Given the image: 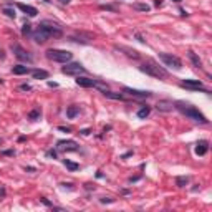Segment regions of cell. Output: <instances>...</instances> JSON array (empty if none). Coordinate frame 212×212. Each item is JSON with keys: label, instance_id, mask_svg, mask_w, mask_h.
Wrapping results in <instances>:
<instances>
[{"label": "cell", "instance_id": "obj_1", "mask_svg": "<svg viewBox=\"0 0 212 212\" xmlns=\"http://www.w3.org/2000/svg\"><path fill=\"white\" fill-rule=\"evenodd\" d=\"M63 36V30L62 27L55 23L52 20H43L40 22L38 25H36L35 31H31V38L36 41V43H47L48 40H52V38H60Z\"/></svg>", "mask_w": 212, "mask_h": 212}, {"label": "cell", "instance_id": "obj_2", "mask_svg": "<svg viewBox=\"0 0 212 212\" xmlns=\"http://www.w3.org/2000/svg\"><path fill=\"white\" fill-rule=\"evenodd\" d=\"M174 108L179 111L181 114H184L186 118L192 119V121H196V123H201V124H209V119L204 116V114L199 111V109L191 103H186V101H174Z\"/></svg>", "mask_w": 212, "mask_h": 212}, {"label": "cell", "instance_id": "obj_3", "mask_svg": "<svg viewBox=\"0 0 212 212\" xmlns=\"http://www.w3.org/2000/svg\"><path fill=\"white\" fill-rule=\"evenodd\" d=\"M139 71L146 73V75H149V76H153V78H157V80H166V78L169 76L167 70H166L164 66H159V65L156 62H153V60H149V62H146V63H141Z\"/></svg>", "mask_w": 212, "mask_h": 212}, {"label": "cell", "instance_id": "obj_4", "mask_svg": "<svg viewBox=\"0 0 212 212\" xmlns=\"http://www.w3.org/2000/svg\"><path fill=\"white\" fill-rule=\"evenodd\" d=\"M47 58L57 63H68L73 60V53L68 50H58V48H50L47 50Z\"/></svg>", "mask_w": 212, "mask_h": 212}, {"label": "cell", "instance_id": "obj_5", "mask_svg": "<svg viewBox=\"0 0 212 212\" xmlns=\"http://www.w3.org/2000/svg\"><path fill=\"white\" fill-rule=\"evenodd\" d=\"M179 86L181 88H186V90H191V91H202V93H206V94H211V90H207L201 80H182L179 83Z\"/></svg>", "mask_w": 212, "mask_h": 212}, {"label": "cell", "instance_id": "obj_6", "mask_svg": "<svg viewBox=\"0 0 212 212\" xmlns=\"http://www.w3.org/2000/svg\"><path fill=\"white\" fill-rule=\"evenodd\" d=\"M159 60L164 63L166 66L174 68V70H177V71H179V70H182L181 58L174 57V55H171V53H159Z\"/></svg>", "mask_w": 212, "mask_h": 212}, {"label": "cell", "instance_id": "obj_7", "mask_svg": "<svg viewBox=\"0 0 212 212\" xmlns=\"http://www.w3.org/2000/svg\"><path fill=\"white\" fill-rule=\"evenodd\" d=\"M62 73L63 75H75V76H78V75H85L86 71V68L83 66L81 63H76V62H68L65 63V66L62 68Z\"/></svg>", "mask_w": 212, "mask_h": 212}, {"label": "cell", "instance_id": "obj_8", "mask_svg": "<svg viewBox=\"0 0 212 212\" xmlns=\"http://www.w3.org/2000/svg\"><path fill=\"white\" fill-rule=\"evenodd\" d=\"M123 93L126 94V96L133 98V99H146L153 94L151 91H148V90H134V88H129V86H124Z\"/></svg>", "mask_w": 212, "mask_h": 212}, {"label": "cell", "instance_id": "obj_9", "mask_svg": "<svg viewBox=\"0 0 212 212\" xmlns=\"http://www.w3.org/2000/svg\"><path fill=\"white\" fill-rule=\"evenodd\" d=\"M10 50L13 52V55H15L18 60H22V62H28V63L33 62V57H31V55L27 52L23 47H20L18 43H12V45H10Z\"/></svg>", "mask_w": 212, "mask_h": 212}, {"label": "cell", "instance_id": "obj_10", "mask_svg": "<svg viewBox=\"0 0 212 212\" xmlns=\"http://www.w3.org/2000/svg\"><path fill=\"white\" fill-rule=\"evenodd\" d=\"M57 149L68 153V151H78L80 146H78L76 141H73V139H60V141H57Z\"/></svg>", "mask_w": 212, "mask_h": 212}, {"label": "cell", "instance_id": "obj_11", "mask_svg": "<svg viewBox=\"0 0 212 212\" xmlns=\"http://www.w3.org/2000/svg\"><path fill=\"white\" fill-rule=\"evenodd\" d=\"M76 85L78 86H81V88H96V83L98 80H93V78H86V76H76Z\"/></svg>", "mask_w": 212, "mask_h": 212}, {"label": "cell", "instance_id": "obj_12", "mask_svg": "<svg viewBox=\"0 0 212 212\" xmlns=\"http://www.w3.org/2000/svg\"><path fill=\"white\" fill-rule=\"evenodd\" d=\"M114 48H116L118 52H124V55H128V57L133 58V60H139V58H141V53L138 52V50H134V48L124 47V45H116Z\"/></svg>", "mask_w": 212, "mask_h": 212}, {"label": "cell", "instance_id": "obj_13", "mask_svg": "<svg viewBox=\"0 0 212 212\" xmlns=\"http://www.w3.org/2000/svg\"><path fill=\"white\" fill-rule=\"evenodd\" d=\"M156 109L159 113H169V111L174 109V103H172L171 99H159L157 104H156Z\"/></svg>", "mask_w": 212, "mask_h": 212}, {"label": "cell", "instance_id": "obj_14", "mask_svg": "<svg viewBox=\"0 0 212 212\" xmlns=\"http://www.w3.org/2000/svg\"><path fill=\"white\" fill-rule=\"evenodd\" d=\"M103 96H106L109 99H116V101H128L129 99V96H126L124 93H116V91H109V90L103 91Z\"/></svg>", "mask_w": 212, "mask_h": 212}, {"label": "cell", "instance_id": "obj_15", "mask_svg": "<svg viewBox=\"0 0 212 212\" xmlns=\"http://www.w3.org/2000/svg\"><path fill=\"white\" fill-rule=\"evenodd\" d=\"M207 151H209V141H207V139L197 141V144H196V154L197 156H206Z\"/></svg>", "mask_w": 212, "mask_h": 212}, {"label": "cell", "instance_id": "obj_16", "mask_svg": "<svg viewBox=\"0 0 212 212\" xmlns=\"http://www.w3.org/2000/svg\"><path fill=\"white\" fill-rule=\"evenodd\" d=\"M17 7L20 8L25 15H28V17H36L38 15V10H36L35 7H31V5H25V3H17Z\"/></svg>", "mask_w": 212, "mask_h": 212}, {"label": "cell", "instance_id": "obj_17", "mask_svg": "<svg viewBox=\"0 0 212 212\" xmlns=\"http://www.w3.org/2000/svg\"><path fill=\"white\" fill-rule=\"evenodd\" d=\"M31 76L35 78V80H47L50 76V73L47 70H40V68H31Z\"/></svg>", "mask_w": 212, "mask_h": 212}, {"label": "cell", "instance_id": "obj_18", "mask_svg": "<svg viewBox=\"0 0 212 212\" xmlns=\"http://www.w3.org/2000/svg\"><path fill=\"white\" fill-rule=\"evenodd\" d=\"M12 73L13 75H28V73H31V68L23 66V65H15L12 68Z\"/></svg>", "mask_w": 212, "mask_h": 212}, {"label": "cell", "instance_id": "obj_19", "mask_svg": "<svg viewBox=\"0 0 212 212\" xmlns=\"http://www.w3.org/2000/svg\"><path fill=\"white\" fill-rule=\"evenodd\" d=\"M78 114H80V106L71 104V106H68V108H66V118L68 119H75Z\"/></svg>", "mask_w": 212, "mask_h": 212}, {"label": "cell", "instance_id": "obj_20", "mask_svg": "<svg viewBox=\"0 0 212 212\" xmlns=\"http://www.w3.org/2000/svg\"><path fill=\"white\" fill-rule=\"evenodd\" d=\"M187 57L191 58L192 65H194V66H196V68H202V62H201V58L197 57L196 53L192 52V50H189V52H187Z\"/></svg>", "mask_w": 212, "mask_h": 212}, {"label": "cell", "instance_id": "obj_21", "mask_svg": "<svg viewBox=\"0 0 212 212\" xmlns=\"http://www.w3.org/2000/svg\"><path fill=\"white\" fill-rule=\"evenodd\" d=\"M149 113H151V108L148 106V104H143V108L138 111V118H139V119H146L148 116H149Z\"/></svg>", "mask_w": 212, "mask_h": 212}, {"label": "cell", "instance_id": "obj_22", "mask_svg": "<svg viewBox=\"0 0 212 212\" xmlns=\"http://www.w3.org/2000/svg\"><path fill=\"white\" fill-rule=\"evenodd\" d=\"M189 176H177L176 177V186L177 187H186L187 184H189Z\"/></svg>", "mask_w": 212, "mask_h": 212}, {"label": "cell", "instance_id": "obj_23", "mask_svg": "<svg viewBox=\"0 0 212 212\" xmlns=\"http://www.w3.org/2000/svg\"><path fill=\"white\" fill-rule=\"evenodd\" d=\"M41 116V109L40 108H35V109H31L30 113H28V119L30 121H38Z\"/></svg>", "mask_w": 212, "mask_h": 212}, {"label": "cell", "instance_id": "obj_24", "mask_svg": "<svg viewBox=\"0 0 212 212\" xmlns=\"http://www.w3.org/2000/svg\"><path fill=\"white\" fill-rule=\"evenodd\" d=\"M2 13H5L8 18H15V10H13V7L12 5H5V7H2Z\"/></svg>", "mask_w": 212, "mask_h": 212}, {"label": "cell", "instance_id": "obj_25", "mask_svg": "<svg viewBox=\"0 0 212 212\" xmlns=\"http://www.w3.org/2000/svg\"><path fill=\"white\" fill-rule=\"evenodd\" d=\"M63 164L66 166V169H70V171H78L80 169V164L78 162H73L70 159H63Z\"/></svg>", "mask_w": 212, "mask_h": 212}, {"label": "cell", "instance_id": "obj_26", "mask_svg": "<svg viewBox=\"0 0 212 212\" xmlns=\"http://www.w3.org/2000/svg\"><path fill=\"white\" fill-rule=\"evenodd\" d=\"M133 8L138 12H151V5H148V3H133Z\"/></svg>", "mask_w": 212, "mask_h": 212}, {"label": "cell", "instance_id": "obj_27", "mask_svg": "<svg viewBox=\"0 0 212 212\" xmlns=\"http://www.w3.org/2000/svg\"><path fill=\"white\" fill-rule=\"evenodd\" d=\"M31 23H28V22H27V23H23V27H22V35L23 36H28V35H31Z\"/></svg>", "mask_w": 212, "mask_h": 212}, {"label": "cell", "instance_id": "obj_28", "mask_svg": "<svg viewBox=\"0 0 212 212\" xmlns=\"http://www.w3.org/2000/svg\"><path fill=\"white\" fill-rule=\"evenodd\" d=\"M99 8H101V10H109V12H114V13L118 12V7H116V5H99Z\"/></svg>", "mask_w": 212, "mask_h": 212}, {"label": "cell", "instance_id": "obj_29", "mask_svg": "<svg viewBox=\"0 0 212 212\" xmlns=\"http://www.w3.org/2000/svg\"><path fill=\"white\" fill-rule=\"evenodd\" d=\"M47 157L58 159V149H48V151H47Z\"/></svg>", "mask_w": 212, "mask_h": 212}, {"label": "cell", "instance_id": "obj_30", "mask_svg": "<svg viewBox=\"0 0 212 212\" xmlns=\"http://www.w3.org/2000/svg\"><path fill=\"white\" fill-rule=\"evenodd\" d=\"M99 202H101V204H113L114 199H111V197H101V199H99Z\"/></svg>", "mask_w": 212, "mask_h": 212}, {"label": "cell", "instance_id": "obj_31", "mask_svg": "<svg viewBox=\"0 0 212 212\" xmlns=\"http://www.w3.org/2000/svg\"><path fill=\"white\" fill-rule=\"evenodd\" d=\"M40 202L43 204V206H47V207H53V204L50 201H48L47 197H40Z\"/></svg>", "mask_w": 212, "mask_h": 212}, {"label": "cell", "instance_id": "obj_32", "mask_svg": "<svg viewBox=\"0 0 212 212\" xmlns=\"http://www.w3.org/2000/svg\"><path fill=\"white\" fill-rule=\"evenodd\" d=\"M2 156H15V149H7V151H2Z\"/></svg>", "mask_w": 212, "mask_h": 212}, {"label": "cell", "instance_id": "obj_33", "mask_svg": "<svg viewBox=\"0 0 212 212\" xmlns=\"http://www.w3.org/2000/svg\"><path fill=\"white\" fill-rule=\"evenodd\" d=\"M58 129L62 133H71V128H68V126H58Z\"/></svg>", "mask_w": 212, "mask_h": 212}, {"label": "cell", "instance_id": "obj_34", "mask_svg": "<svg viewBox=\"0 0 212 212\" xmlns=\"http://www.w3.org/2000/svg\"><path fill=\"white\" fill-rule=\"evenodd\" d=\"M85 189H86V191H94V189H96V187H94V184H85Z\"/></svg>", "mask_w": 212, "mask_h": 212}, {"label": "cell", "instance_id": "obj_35", "mask_svg": "<svg viewBox=\"0 0 212 212\" xmlns=\"http://www.w3.org/2000/svg\"><path fill=\"white\" fill-rule=\"evenodd\" d=\"M20 90H23V91H31V86L30 85H20Z\"/></svg>", "mask_w": 212, "mask_h": 212}, {"label": "cell", "instance_id": "obj_36", "mask_svg": "<svg viewBox=\"0 0 212 212\" xmlns=\"http://www.w3.org/2000/svg\"><path fill=\"white\" fill-rule=\"evenodd\" d=\"M90 133H91V129H90V128H86V129H81V131H80V134H83V136H88Z\"/></svg>", "mask_w": 212, "mask_h": 212}, {"label": "cell", "instance_id": "obj_37", "mask_svg": "<svg viewBox=\"0 0 212 212\" xmlns=\"http://www.w3.org/2000/svg\"><path fill=\"white\" fill-rule=\"evenodd\" d=\"M134 36H136V38H138V40L141 41V43H146V40L143 38V35H141V33H134Z\"/></svg>", "mask_w": 212, "mask_h": 212}, {"label": "cell", "instance_id": "obj_38", "mask_svg": "<svg viewBox=\"0 0 212 212\" xmlns=\"http://www.w3.org/2000/svg\"><path fill=\"white\" fill-rule=\"evenodd\" d=\"M60 186H63V187H68L70 191H73V189H75V187H73V184H70V182H68V184H65V182H62Z\"/></svg>", "mask_w": 212, "mask_h": 212}, {"label": "cell", "instance_id": "obj_39", "mask_svg": "<svg viewBox=\"0 0 212 212\" xmlns=\"http://www.w3.org/2000/svg\"><path fill=\"white\" fill-rule=\"evenodd\" d=\"M129 156H133V151H128L126 154H123L121 156V159H126V157H129Z\"/></svg>", "mask_w": 212, "mask_h": 212}, {"label": "cell", "instance_id": "obj_40", "mask_svg": "<svg viewBox=\"0 0 212 212\" xmlns=\"http://www.w3.org/2000/svg\"><path fill=\"white\" fill-rule=\"evenodd\" d=\"M25 171H28V172H35V171H36V167H31V166H27V167H25Z\"/></svg>", "mask_w": 212, "mask_h": 212}, {"label": "cell", "instance_id": "obj_41", "mask_svg": "<svg viewBox=\"0 0 212 212\" xmlns=\"http://www.w3.org/2000/svg\"><path fill=\"white\" fill-rule=\"evenodd\" d=\"M48 86H50V88H57V86H58V83H53V81H48Z\"/></svg>", "mask_w": 212, "mask_h": 212}, {"label": "cell", "instance_id": "obj_42", "mask_svg": "<svg viewBox=\"0 0 212 212\" xmlns=\"http://www.w3.org/2000/svg\"><path fill=\"white\" fill-rule=\"evenodd\" d=\"M141 179V176H136V177H131L129 179V182H136V181H139Z\"/></svg>", "mask_w": 212, "mask_h": 212}, {"label": "cell", "instance_id": "obj_43", "mask_svg": "<svg viewBox=\"0 0 212 212\" xmlns=\"http://www.w3.org/2000/svg\"><path fill=\"white\" fill-rule=\"evenodd\" d=\"M179 13H181L182 17H187V12L184 10V8H179Z\"/></svg>", "mask_w": 212, "mask_h": 212}, {"label": "cell", "instance_id": "obj_44", "mask_svg": "<svg viewBox=\"0 0 212 212\" xmlns=\"http://www.w3.org/2000/svg\"><path fill=\"white\" fill-rule=\"evenodd\" d=\"M154 5L156 7H161V5H162V0H154Z\"/></svg>", "mask_w": 212, "mask_h": 212}, {"label": "cell", "instance_id": "obj_45", "mask_svg": "<svg viewBox=\"0 0 212 212\" xmlns=\"http://www.w3.org/2000/svg\"><path fill=\"white\" fill-rule=\"evenodd\" d=\"M60 3H63V5H66V3H70V0H58Z\"/></svg>", "mask_w": 212, "mask_h": 212}, {"label": "cell", "instance_id": "obj_46", "mask_svg": "<svg viewBox=\"0 0 212 212\" xmlns=\"http://www.w3.org/2000/svg\"><path fill=\"white\" fill-rule=\"evenodd\" d=\"M96 177H98V179H101V177H103V172L98 171V172H96Z\"/></svg>", "mask_w": 212, "mask_h": 212}, {"label": "cell", "instance_id": "obj_47", "mask_svg": "<svg viewBox=\"0 0 212 212\" xmlns=\"http://www.w3.org/2000/svg\"><path fill=\"white\" fill-rule=\"evenodd\" d=\"M111 129H113L111 126H104V129H103V131H104V133H106V131H111Z\"/></svg>", "mask_w": 212, "mask_h": 212}, {"label": "cell", "instance_id": "obj_48", "mask_svg": "<svg viewBox=\"0 0 212 212\" xmlns=\"http://www.w3.org/2000/svg\"><path fill=\"white\" fill-rule=\"evenodd\" d=\"M172 2H176V3H181L182 0H172Z\"/></svg>", "mask_w": 212, "mask_h": 212}, {"label": "cell", "instance_id": "obj_49", "mask_svg": "<svg viewBox=\"0 0 212 212\" xmlns=\"http://www.w3.org/2000/svg\"><path fill=\"white\" fill-rule=\"evenodd\" d=\"M2 143H3V138H0V144H2Z\"/></svg>", "mask_w": 212, "mask_h": 212}, {"label": "cell", "instance_id": "obj_50", "mask_svg": "<svg viewBox=\"0 0 212 212\" xmlns=\"http://www.w3.org/2000/svg\"><path fill=\"white\" fill-rule=\"evenodd\" d=\"M2 83H3V80H2V78H0V85H2Z\"/></svg>", "mask_w": 212, "mask_h": 212}]
</instances>
